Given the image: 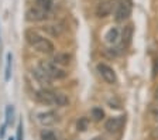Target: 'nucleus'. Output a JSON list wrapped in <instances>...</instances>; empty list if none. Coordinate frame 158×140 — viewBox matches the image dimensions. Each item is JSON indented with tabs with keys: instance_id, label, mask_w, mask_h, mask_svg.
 Returning <instances> with one entry per match:
<instances>
[{
	"instance_id": "obj_7",
	"label": "nucleus",
	"mask_w": 158,
	"mask_h": 140,
	"mask_svg": "<svg viewBox=\"0 0 158 140\" xmlns=\"http://www.w3.org/2000/svg\"><path fill=\"white\" fill-rule=\"evenodd\" d=\"M126 123V117L124 116H116V117H110L105 123V129L110 133H114V132H118L122 130V127L124 126Z\"/></svg>"
},
{
	"instance_id": "obj_5",
	"label": "nucleus",
	"mask_w": 158,
	"mask_h": 140,
	"mask_svg": "<svg viewBox=\"0 0 158 140\" xmlns=\"http://www.w3.org/2000/svg\"><path fill=\"white\" fill-rule=\"evenodd\" d=\"M131 10H133V6H131V2H130V0H123V2H120L114 11L116 21H124L126 19H128L130 14H131Z\"/></svg>"
},
{
	"instance_id": "obj_12",
	"label": "nucleus",
	"mask_w": 158,
	"mask_h": 140,
	"mask_svg": "<svg viewBox=\"0 0 158 140\" xmlns=\"http://www.w3.org/2000/svg\"><path fill=\"white\" fill-rule=\"evenodd\" d=\"M118 38H120V31H118V28H116V27L110 28L105 36L106 43H109V44H116L118 41Z\"/></svg>"
},
{
	"instance_id": "obj_21",
	"label": "nucleus",
	"mask_w": 158,
	"mask_h": 140,
	"mask_svg": "<svg viewBox=\"0 0 158 140\" xmlns=\"http://www.w3.org/2000/svg\"><path fill=\"white\" fill-rule=\"evenodd\" d=\"M40 3H44V4H51L52 3V0H38Z\"/></svg>"
},
{
	"instance_id": "obj_14",
	"label": "nucleus",
	"mask_w": 158,
	"mask_h": 140,
	"mask_svg": "<svg viewBox=\"0 0 158 140\" xmlns=\"http://www.w3.org/2000/svg\"><path fill=\"white\" fill-rule=\"evenodd\" d=\"M11 61H13V55L11 54H7L6 57V71H4V81H10V77H11Z\"/></svg>"
},
{
	"instance_id": "obj_6",
	"label": "nucleus",
	"mask_w": 158,
	"mask_h": 140,
	"mask_svg": "<svg viewBox=\"0 0 158 140\" xmlns=\"http://www.w3.org/2000/svg\"><path fill=\"white\" fill-rule=\"evenodd\" d=\"M98 72H99V75H100L107 83H110V85L116 83V81H117L114 70H113L112 67H109L107 64H105V62L98 64Z\"/></svg>"
},
{
	"instance_id": "obj_19",
	"label": "nucleus",
	"mask_w": 158,
	"mask_h": 140,
	"mask_svg": "<svg viewBox=\"0 0 158 140\" xmlns=\"http://www.w3.org/2000/svg\"><path fill=\"white\" fill-rule=\"evenodd\" d=\"M16 140H23V123H19V127H17Z\"/></svg>"
},
{
	"instance_id": "obj_17",
	"label": "nucleus",
	"mask_w": 158,
	"mask_h": 140,
	"mask_svg": "<svg viewBox=\"0 0 158 140\" xmlns=\"http://www.w3.org/2000/svg\"><path fill=\"white\" fill-rule=\"evenodd\" d=\"M41 140H56L55 134L49 130H43L41 132Z\"/></svg>"
},
{
	"instance_id": "obj_3",
	"label": "nucleus",
	"mask_w": 158,
	"mask_h": 140,
	"mask_svg": "<svg viewBox=\"0 0 158 140\" xmlns=\"http://www.w3.org/2000/svg\"><path fill=\"white\" fill-rule=\"evenodd\" d=\"M38 68L43 72H45L51 79H62L68 75V72H65L62 68L58 67L56 64H54L52 61H40Z\"/></svg>"
},
{
	"instance_id": "obj_25",
	"label": "nucleus",
	"mask_w": 158,
	"mask_h": 140,
	"mask_svg": "<svg viewBox=\"0 0 158 140\" xmlns=\"http://www.w3.org/2000/svg\"><path fill=\"white\" fill-rule=\"evenodd\" d=\"M155 117H157V119H158V112H155Z\"/></svg>"
},
{
	"instance_id": "obj_2",
	"label": "nucleus",
	"mask_w": 158,
	"mask_h": 140,
	"mask_svg": "<svg viewBox=\"0 0 158 140\" xmlns=\"http://www.w3.org/2000/svg\"><path fill=\"white\" fill-rule=\"evenodd\" d=\"M26 41L30 44V45L35 48L38 53H43V54H52L54 53V44L45 38V37L40 36L37 31L34 30H27L26 31Z\"/></svg>"
},
{
	"instance_id": "obj_10",
	"label": "nucleus",
	"mask_w": 158,
	"mask_h": 140,
	"mask_svg": "<svg viewBox=\"0 0 158 140\" xmlns=\"http://www.w3.org/2000/svg\"><path fill=\"white\" fill-rule=\"evenodd\" d=\"M33 75H34V78H35V79L41 83V85H47V87H49V85H51V81H52V79H51V78H49L45 72H43V71L40 70L38 67L33 71Z\"/></svg>"
},
{
	"instance_id": "obj_11",
	"label": "nucleus",
	"mask_w": 158,
	"mask_h": 140,
	"mask_svg": "<svg viewBox=\"0 0 158 140\" xmlns=\"http://www.w3.org/2000/svg\"><path fill=\"white\" fill-rule=\"evenodd\" d=\"M54 64H56L58 67H65L71 62V55L65 53H58L56 55H54V60H52Z\"/></svg>"
},
{
	"instance_id": "obj_15",
	"label": "nucleus",
	"mask_w": 158,
	"mask_h": 140,
	"mask_svg": "<svg viewBox=\"0 0 158 140\" xmlns=\"http://www.w3.org/2000/svg\"><path fill=\"white\" fill-rule=\"evenodd\" d=\"M90 113H92L93 120H96V122H99V120H102L105 117V112H103L102 108H93Z\"/></svg>"
},
{
	"instance_id": "obj_22",
	"label": "nucleus",
	"mask_w": 158,
	"mask_h": 140,
	"mask_svg": "<svg viewBox=\"0 0 158 140\" xmlns=\"http://www.w3.org/2000/svg\"><path fill=\"white\" fill-rule=\"evenodd\" d=\"M155 98H157V99H158V89L155 91Z\"/></svg>"
},
{
	"instance_id": "obj_4",
	"label": "nucleus",
	"mask_w": 158,
	"mask_h": 140,
	"mask_svg": "<svg viewBox=\"0 0 158 140\" xmlns=\"http://www.w3.org/2000/svg\"><path fill=\"white\" fill-rule=\"evenodd\" d=\"M49 9H51V7H47V6H43V4L37 3L27 10L26 19L28 21H43L48 17Z\"/></svg>"
},
{
	"instance_id": "obj_13",
	"label": "nucleus",
	"mask_w": 158,
	"mask_h": 140,
	"mask_svg": "<svg viewBox=\"0 0 158 140\" xmlns=\"http://www.w3.org/2000/svg\"><path fill=\"white\" fill-rule=\"evenodd\" d=\"M131 38H133V26L128 24L123 28V34H122V40H123V45L127 47L128 44L131 43Z\"/></svg>"
},
{
	"instance_id": "obj_23",
	"label": "nucleus",
	"mask_w": 158,
	"mask_h": 140,
	"mask_svg": "<svg viewBox=\"0 0 158 140\" xmlns=\"http://www.w3.org/2000/svg\"><path fill=\"white\" fill-rule=\"evenodd\" d=\"M93 140H103L102 137H96V139H93Z\"/></svg>"
},
{
	"instance_id": "obj_8",
	"label": "nucleus",
	"mask_w": 158,
	"mask_h": 140,
	"mask_svg": "<svg viewBox=\"0 0 158 140\" xmlns=\"http://www.w3.org/2000/svg\"><path fill=\"white\" fill-rule=\"evenodd\" d=\"M114 9V2L113 0H105V2H100L96 7V16L103 19V17H107L109 14L113 11Z\"/></svg>"
},
{
	"instance_id": "obj_9",
	"label": "nucleus",
	"mask_w": 158,
	"mask_h": 140,
	"mask_svg": "<svg viewBox=\"0 0 158 140\" xmlns=\"http://www.w3.org/2000/svg\"><path fill=\"white\" fill-rule=\"evenodd\" d=\"M37 119H38V122L43 125V126H51V125L58 122V115H56L55 112H52V110H49V112L40 113L38 116H37Z\"/></svg>"
},
{
	"instance_id": "obj_20",
	"label": "nucleus",
	"mask_w": 158,
	"mask_h": 140,
	"mask_svg": "<svg viewBox=\"0 0 158 140\" xmlns=\"http://www.w3.org/2000/svg\"><path fill=\"white\" fill-rule=\"evenodd\" d=\"M6 127H7L6 123H4L3 126L0 127V139H3V137H4V133H6Z\"/></svg>"
},
{
	"instance_id": "obj_18",
	"label": "nucleus",
	"mask_w": 158,
	"mask_h": 140,
	"mask_svg": "<svg viewBox=\"0 0 158 140\" xmlns=\"http://www.w3.org/2000/svg\"><path fill=\"white\" fill-rule=\"evenodd\" d=\"M86 127H88V119L86 117H81L78 120V130L83 132V130H86Z\"/></svg>"
},
{
	"instance_id": "obj_1",
	"label": "nucleus",
	"mask_w": 158,
	"mask_h": 140,
	"mask_svg": "<svg viewBox=\"0 0 158 140\" xmlns=\"http://www.w3.org/2000/svg\"><path fill=\"white\" fill-rule=\"evenodd\" d=\"M35 99L38 100L40 104L43 105H48V106H65L69 104V99L59 92H54L49 89H40L35 93Z\"/></svg>"
},
{
	"instance_id": "obj_26",
	"label": "nucleus",
	"mask_w": 158,
	"mask_h": 140,
	"mask_svg": "<svg viewBox=\"0 0 158 140\" xmlns=\"http://www.w3.org/2000/svg\"><path fill=\"white\" fill-rule=\"evenodd\" d=\"M157 65H158V60H157Z\"/></svg>"
},
{
	"instance_id": "obj_24",
	"label": "nucleus",
	"mask_w": 158,
	"mask_h": 140,
	"mask_svg": "<svg viewBox=\"0 0 158 140\" xmlns=\"http://www.w3.org/2000/svg\"><path fill=\"white\" fill-rule=\"evenodd\" d=\"M9 140H16V137H10V139Z\"/></svg>"
},
{
	"instance_id": "obj_16",
	"label": "nucleus",
	"mask_w": 158,
	"mask_h": 140,
	"mask_svg": "<svg viewBox=\"0 0 158 140\" xmlns=\"http://www.w3.org/2000/svg\"><path fill=\"white\" fill-rule=\"evenodd\" d=\"M13 113H14L13 106H11V105H9V106L6 108V122H4L6 125H10L11 122H13Z\"/></svg>"
}]
</instances>
